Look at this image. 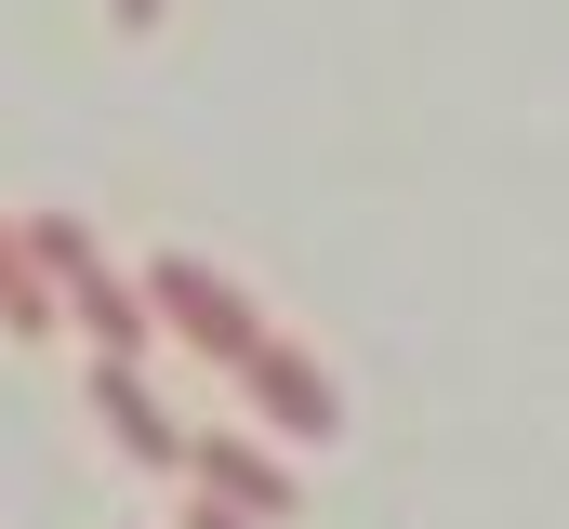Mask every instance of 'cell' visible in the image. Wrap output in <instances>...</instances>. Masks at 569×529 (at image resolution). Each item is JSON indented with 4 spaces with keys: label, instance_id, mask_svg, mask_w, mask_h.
Listing matches in <instances>:
<instances>
[{
    "label": "cell",
    "instance_id": "6da1fadb",
    "mask_svg": "<svg viewBox=\"0 0 569 529\" xmlns=\"http://www.w3.org/2000/svg\"><path fill=\"white\" fill-rule=\"evenodd\" d=\"M252 385H266V410H279L291 437H331V385H318V371H291V358H252Z\"/></svg>",
    "mask_w": 569,
    "mask_h": 529
},
{
    "label": "cell",
    "instance_id": "7a4b0ae2",
    "mask_svg": "<svg viewBox=\"0 0 569 529\" xmlns=\"http://www.w3.org/2000/svg\"><path fill=\"white\" fill-rule=\"evenodd\" d=\"M120 13H133V27H146V13H159V0H120Z\"/></svg>",
    "mask_w": 569,
    "mask_h": 529
}]
</instances>
